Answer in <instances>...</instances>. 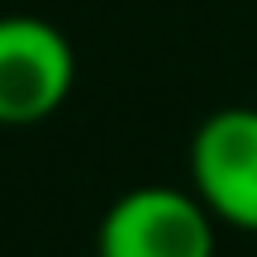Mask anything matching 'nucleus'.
Here are the masks:
<instances>
[{"label":"nucleus","mask_w":257,"mask_h":257,"mask_svg":"<svg viewBox=\"0 0 257 257\" xmlns=\"http://www.w3.org/2000/svg\"><path fill=\"white\" fill-rule=\"evenodd\" d=\"M95 257H214V214L176 186H134L100 214Z\"/></svg>","instance_id":"nucleus-2"},{"label":"nucleus","mask_w":257,"mask_h":257,"mask_svg":"<svg viewBox=\"0 0 257 257\" xmlns=\"http://www.w3.org/2000/svg\"><path fill=\"white\" fill-rule=\"evenodd\" d=\"M76 86V53L38 15H0V128H29L62 110Z\"/></svg>","instance_id":"nucleus-1"},{"label":"nucleus","mask_w":257,"mask_h":257,"mask_svg":"<svg viewBox=\"0 0 257 257\" xmlns=\"http://www.w3.org/2000/svg\"><path fill=\"white\" fill-rule=\"evenodd\" d=\"M191 181L214 219L257 233V110H214L191 138Z\"/></svg>","instance_id":"nucleus-3"}]
</instances>
